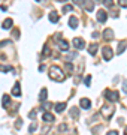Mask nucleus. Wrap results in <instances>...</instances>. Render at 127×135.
<instances>
[{"label":"nucleus","mask_w":127,"mask_h":135,"mask_svg":"<svg viewBox=\"0 0 127 135\" xmlns=\"http://www.w3.org/2000/svg\"><path fill=\"white\" fill-rule=\"evenodd\" d=\"M49 78L51 80H54V81H64V78H66V75H64V72H63V69L61 68H59V66H51L49 68Z\"/></svg>","instance_id":"f257e3e1"},{"label":"nucleus","mask_w":127,"mask_h":135,"mask_svg":"<svg viewBox=\"0 0 127 135\" xmlns=\"http://www.w3.org/2000/svg\"><path fill=\"white\" fill-rule=\"evenodd\" d=\"M105 98H106L108 101H118V98H120V95H118V92H114V90H106L105 92Z\"/></svg>","instance_id":"f03ea898"},{"label":"nucleus","mask_w":127,"mask_h":135,"mask_svg":"<svg viewBox=\"0 0 127 135\" xmlns=\"http://www.w3.org/2000/svg\"><path fill=\"white\" fill-rule=\"evenodd\" d=\"M112 56H114L112 50L109 48V47H103V59H105V60H111Z\"/></svg>","instance_id":"7ed1b4c3"},{"label":"nucleus","mask_w":127,"mask_h":135,"mask_svg":"<svg viewBox=\"0 0 127 135\" xmlns=\"http://www.w3.org/2000/svg\"><path fill=\"white\" fill-rule=\"evenodd\" d=\"M73 45H75V48L82 50L84 47H85V42H84V39H81V38H75L73 39Z\"/></svg>","instance_id":"20e7f679"},{"label":"nucleus","mask_w":127,"mask_h":135,"mask_svg":"<svg viewBox=\"0 0 127 135\" xmlns=\"http://www.w3.org/2000/svg\"><path fill=\"white\" fill-rule=\"evenodd\" d=\"M79 105L82 107L84 110H90V107H91V102H90V99H88V98H82V99L79 101Z\"/></svg>","instance_id":"39448f33"},{"label":"nucleus","mask_w":127,"mask_h":135,"mask_svg":"<svg viewBox=\"0 0 127 135\" xmlns=\"http://www.w3.org/2000/svg\"><path fill=\"white\" fill-rule=\"evenodd\" d=\"M108 20V14L105 12L103 9H100V11H97V21H100V23H105Z\"/></svg>","instance_id":"423d86ee"},{"label":"nucleus","mask_w":127,"mask_h":135,"mask_svg":"<svg viewBox=\"0 0 127 135\" xmlns=\"http://www.w3.org/2000/svg\"><path fill=\"white\" fill-rule=\"evenodd\" d=\"M102 113L105 114V117H108V119H109V117L114 114V108H112V107H106V105H105L102 108Z\"/></svg>","instance_id":"0eeeda50"},{"label":"nucleus","mask_w":127,"mask_h":135,"mask_svg":"<svg viewBox=\"0 0 127 135\" xmlns=\"http://www.w3.org/2000/svg\"><path fill=\"white\" fill-rule=\"evenodd\" d=\"M12 95L14 96H21V84L20 83H15V86H14V89H12Z\"/></svg>","instance_id":"6e6552de"},{"label":"nucleus","mask_w":127,"mask_h":135,"mask_svg":"<svg viewBox=\"0 0 127 135\" xmlns=\"http://www.w3.org/2000/svg\"><path fill=\"white\" fill-rule=\"evenodd\" d=\"M42 119H44V122H48V123H52V122L55 120V119H54V116L51 114V113H48V111H46V113H44Z\"/></svg>","instance_id":"1a4fd4ad"},{"label":"nucleus","mask_w":127,"mask_h":135,"mask_svg":"<svg viewBox=\"0 0 127 135\" xmlns=\"http://www.w3.org/2000/svg\"><path fill=\"white\" fill-rule=\"evenodd\" d=\"M103 38L108 39V41L114 39V32H112V29H106V30H105V32H103Z\"/></svg>","instance_id":"9d476101"},{"label":"nucleus","mask_w":127,"mask_h":135,"mask_svg":"<svg viewBox=\"0 0 127 135\" xmlns=\"http://www.w3.org/2000/svg\"><path fill=\"white\" fill-rule=\"evenodd\" d=\"M12 24H14V21H12L10 18H6L5 21H3V24H2V27H3L5 30H9L10 27H12Z\"/></svg>","instance_id":"9b49d317"},{"label":"nucleus","mask_w":127,"mask_h":135,"mask_svg":"<svg viewBox=\"0 0 127 135\" xmlns=\"http://www.w3.org/2000/svg\"><path fill=\"white\" fill-rule=\"evenodd\" d=\"M126 47H127V42H126V41H121V42L118 44L117 53L118 54H123V53H124V50H126Z\"/></svg>","instance_id":"f8f14e48"},{"label":"nucleus","mask_w":127,"mask_h":135,"mask_svg":"<svg viewBox=\"0 0 127 135\" xmlns=\"http://www.w3.org/2000/svg\"><path fill=\"white\" fill-rule=\"evenodd\" d=\"M69 26H70L72 29H76V27H78V18H76V17H70V18H69Z\"/></svg>","instance_id":"ddd939ff"},{"label":"nucleus","mask_w":127,"mask_h":135,"mask_svg":"<svg viewBox=\"0 0 127 135\" xmlns=\"http://www.w3.org/2000/svg\"><path fill=\"white\" fill-rule=\"evenodd\" d=\"M59 45L63 51H67L69 50V44H67V41H64V39H59Z\"/></svg>","instance_id":"4468645a"},{"label":"nucleus","mask_w":127,"mask_h":135,"mask_svg":"<svg viewBox=\"0 0 127 135\" xmlns=\"http://www.w3.org/2000/svg\"><path fill=\"white\" fill-rule=\"evenodd\" d=\"M97 48H99V45H97V44H91V45L88 47V53L91 54V56H94V54L97 53Z\"/></svg>","instance_id":"2eb2a0df"},{"label":"nucleus","mask_w":127,"mask_h":135,"mask_svg":"<svg viewBox=\"0 0 127 135\" xmlns=\"http://www.w3.org/2000/svg\"><path fill=\"white\" fill-rule=\"evenodd\" d=\"M64 110H66V104H64V102L55 104V111H57V113H63Z\"/></svg>","instance_id":"dca6fc26"},{"label":"nucleus","mask_w":127,"mask_h":135,"mask_svg":"<svg viewBox=\"0 0 127 135\" xmlns=\"http://www.w3.org/2000/svg\"><path fill=\"white\" fill-rule=\"evenodd\" d=\"M46 96H48V90H46V89H42L40 93H39V101L44 102L45 99H46Z\"/></svg>","instance_id":"f3484780"},{"label":"nucleus","mask_w":127,"mask_h":135,"mask_svg":"<svg viewBox=\"0 0 127 135\" xmlns=\"http://www.w3.org/2000/svg\"><path fill=\"white\" fill-rule=\"evenodd\" d=\"M48 18H49L51 23H57V21H59V14H57V12H51V14L48 15Z\"/></svg>","instance_id":"a211bd4d"},{"label":"nucleus","mask_w":127,"mask_h":135,"mask_svg":"<svg viewBox=\"0 0 127 135\" xmlns=\"http://www.w3.org/2000/svg\"><path fill=\"white\" fill-rule=\"evenodd\" d=\"M9 102H10V96H9V95H3V99H2V105L6 108V107L9 105Z\"/></svg>","instance_id":"6ab92c4d"},{"label":"nucleus","mask_w":127,"mask_h":135,"mask_svg":"<svg viewBox=\"0 0 127 135\" xmlns=\"http://www.w3.org/2000/svg\"><path fill=\"white\" fill-rule=\"evenodd\" d=\"M0 71H2V72H8V71L14 72V68L9 66V65H0Z\"/></svg>","instance_id":"aec40b11"},{"label":"nucleus","mask_w":127,"mask_h":135,"mask_svg":"<svg viewBox=\"0 0 127 135\" xmlns=\"http://www.w3.org/2000/svg\"><path fill=\"white\" fill-rule=\"evenodd\" d=\"M78 114H79L78 108H72V110H70V116L73 117V119H76V117H78Z\"/></svg>","instance_id":"412c9836"},{"label":"nucleus","mask_w":127,"mask_h":135,"mask_svg":"<svg viewBox=\"0 0 127 135\" xmlns=\"http://www.w3.org/2000/svg\"><path fill=\"white\" fill-rule=\"evenodd\" d=\"M36 129H38V125H36V123L33 122V123L30 125V128H29V132H30V134H33V132H34Z\"/></svg>","instance_id":"4be33fe9"},{"label":"nucleus","mask_w":127,"mask_h":135,"mask_svg":"<svg viewBox=\"0 0 127 135\" xmlns=\"http://www.w3.org/2000/svg\"><path fill=\"white\" fill-rule=\"evenodd\" d=\"M82 5L85 6V8H87L88 11H91V9L94 8V3H93V2H90V3H82Z\"/></svg>","instance_id":"5701e85b"},{"label":"nucleus","mask_w":127,"mask_h":135,"mask_svg":"<svg viewBox=\"0 0 127 135\" xmlns=\"http://www.w3.org/2000/svg\"><path fill=\"white\" fill-rule=\"evenodd\" d=\"M103 5L106 6V8H111V6H114V2H112V0H105V2H103Z\"/></svg>","instance_id":"b1692460"},{"label":"nucleus","mask_w":127,"mask_h":135,"mask_svg":"<svg viewBox=\"0 0 127 135\" xmlns=\"http://www.w3.org/2000/svg\"><path fill=\"white\" fill-rule=\"evenodd\" d=\"M72 9H73V6H72V5H66L63 8V12H70Z\"/></svg>","instance_id":"393cba45"},{"label":"nucleus","mask_w":127,"mask_h":135,"mask_svg":"<svg viewBox=\"0 0 127 135\" xmlns=\"http://www.w3.org/2000/svg\"><path fill=\"white\" fill-rule=\"evenodd\" d=\"M84 83H85V86H90V83H91V75H87L85 77V80H84Z\"/></svg>","instance_id":"a878e982"},{"label":"nucleus","mask_w":127,"mask_h":135,"mask_svg":"<svg viewBox=\"0 0 127 135\" xmlns=\"http://www.w3.org/2000/svg\"><path fill=\"white\" fill-rule=\"evenodd\" d=\"M44 54H45V56H51V50H49L46 45L44 47Z\"/></svg>","instance_id":"bb28decb"},{"label":"nucleus","mask_w":127,"mask_h":135,"mask_svg":"<svg viewBox=\"0 0 127 135\" xmlns=\"http://www.w3.org/2000/svg\"><path fill=\"white\" fill-rule=\"evenodd\" d=\"M66 69H67L69 72H72V71H73V66H72V63H66Z\"/></svg>","instance_id":"cd10ccee"},{"label":"nucleus","mask_w":127,"mask_h":135,"mask_svg":"<svg viewBox=\"0 0 127 135\" xmlns=\"http://www.w3.org/2000/svg\"><path fill=\"white\" fill-rule=\"evenodd\" d=\"M66 129H67V125H66V123H63V125L59 126V131H66Z\"/></svg>","instance_id":"c85d7f7f"},{"label":"nucleus","mask_w":127,"mask_h":135,"mask_svg":"<svg viewBox=\"0 0 127 135\" xmlns=\"http://www.w3.org/2000/svg\"><path fill=\"white\" fill-rule=\"evenodd\" d=\"M123 90H124V93L127 95V81H123Z\"/></svg>","instance_id":"c756f323"},{"label":"nucleus","mask_w":127,"mask_h":135,"mask_svg":"<svg viewBox=\"0 0 127 135\" xmlns=\"http://www.w3.org/2000/svg\"><path fill=\"white\" fill-rule=\"evenodd\" d=\"M29 117H30V119H36V111H30Z\"/></svg>","instance_id":"7c9ffc66"},{"label":"nucleus","mask_w":127,"mask_h":135,"mask_svg":"<svg viewBox=\"0 0 127 135\" xmlns=\"http://www.w3.org/2000/svg\"><path fill=\"white\" fill-rule=\"evenodd\" d=\"M120 5H121L123 8H127V0H121V2H120Z\"/></svg>","instance_id":"2f4dec72"},{"label":"nucleus","mask_w":127,"mask_h":135,"mask_svg":"<svg viewBox=\"0 0 127 135\" xmlns=\"http://www.w3.org/2000/svg\"><path fill=\"white\" fill-rule=\"evenodd\" d=\"M106 135H118V132H117V131H109Z\"/></svg>","instance_id":"473e14b6"},{"label":"nucleus","mask_w":127,"mask_h":135,"mask_svg":"<svg viewBox=\"0 0 127 135\" xmlns=\"http://www.w3.org/2000/svg\"><path fill=\"white\" fill-rule=\"evenodd\" d=\"M10 41H5V42H0V47H3V45H6V44H9Z\"/></svg>","instance_id":"72a5a7b5"},{"label":"nucleus","mask_w":127,"mask_h":135,"mask_svg":"<svg viewBox=\"0 0 127 135\" xmlns=\"http://www.w3.org/2000/svg\"><path fill=\"white\" fill-rule=\"evenodd\" d=\"M93 38H94V39L99 38V33H97V32H94V33H93Z\"/></svg>","instance_id":"f704fd0d"},{"label":"nucleus","mask_w":127,"mask_h":135,"mask_svg":"<svg viewBox=\"0 0 127 135\" xmlns=\"http://www.w3.org/2000/svg\"><path fill=\"white\" fill-rule=\"evenodd\" d=\"M126 135H127V128H126Z\"/></svg>","instance_id":"c9c22d12"}]
</instances>
